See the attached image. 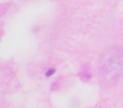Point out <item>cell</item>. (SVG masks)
<instances>
[{
  "label": "cell",
  "instance_id": "6da1fadb",
  "mask_svg": "<svg viewBox=\"0 0 123 108\" xmlns=\"http://www.w3.org/2000/svg\"><path fill=\"white\" fill-rule=\"evenodd\" d=\"M123 69V54L117 48H111L104 53L100 61V76L107 83H113Z\"/></svg>",
  "mask_w": 123,
  "mask_h": 108
},
{
  "label": "cell",
  "instance_id": "7a4b0ae2",
  "mask_svg": "<svg viewBox=\"0 0 123 108\" xmlns=\"http://www.w3.org/2000/svg\"><path fill=\"white\" fill-rule=\"evenodd\" d=\"M54 72H55V69H54V68H50V69L45 72V77H51Z\"/></svg>",
  "mask_w": 123,
  "mask_h": 108
}]
</instances>
